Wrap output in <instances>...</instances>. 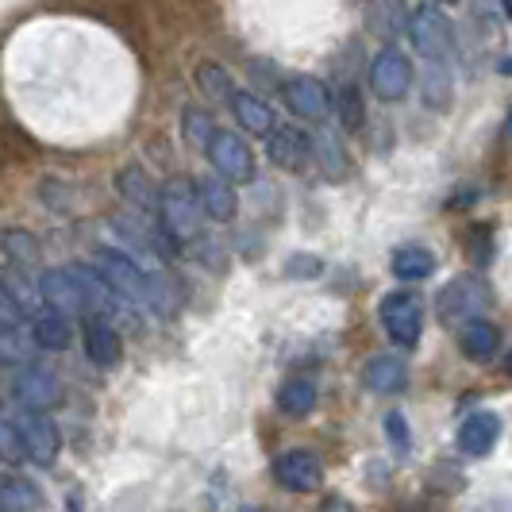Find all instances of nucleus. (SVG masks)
<instances>
[{
	"label": "nucleus",
	"instance_id": "36",
	"mask_svg": "<svg viewBox=\"0 0 512 512\" xmlns=\"http://www.w3.org/2000/svg\"><path fill=\"white\" fill-rule=\"evenodd\" d=\"M320 512H359L347 497H328L324 505H320Z\"/></svg>",
	"mask_w": 512,
	"mask_h": 512
},
{
	"label": "nucleus",
	"instance_id": "11",
	"mask_svg": "<svg viewBox=\"0 0 512 512\" xmlns=\"http://www.w3.org/2000/svg\"><path fill=\"white\" fill-rule=\"evenodd\" d=\"M12 393H16V401L27 412H47L62 401L58 382H54L47 370H39V366H20L16 370V382H12Z\"/></svg>",
	"mask_w": 512,
	"mask_h": 512
},
{
	"label": "nucleus",
	"instance_id": "32",
	"mask_svg": "<svg viewBox=\"0 0 512 512\" xmlns=\"http://www.w3.org/2000/svg\"><path fill=\"white\" fill-rule=\"evenodd\" d=\"M316 154L324 158V170H328L332 178H343V174H347V154L339 151L332 139H320V143H316Z\"/></svg>",
	"mask_w": 512,
	"mask_h": 512
},
{
	"label": "nucleus",
	"instance_id": "40",
	"mask_svg": "<svg viewBox=\"0 0 512 512\" xmlns=\"http://www.w3.org/2000/svg\"><path fill=\"white\" fill-rule=\"evenodd\" d=\"M439 4H455V0H439Z\"/></svg>",
	"mask_w": 512,
	"mask_h": 512
},
{
	"label": "nucleus",
	"instance_id": "22",
	"mask_svg": "<svg viewBox=\"0 0 512 512\" xmlns=\"http://www.w3.org/2000/svg\"><path fill=\"white\" fill-rule=\"evenodd\" d=\"M231 112L243 124V131H255V135H266V139L278 131L274 112L258 101V97H251V93H231Z\"/></svg>",
	"mask_w": 512,
	"mask_h": 512
},
{
	"label": "nucleus",
	"instance_id": "29",
	"mask_svg": "<svg viewBox=\"0 0 512 512\" xmlns=\"http://www.w3.org/2000/svg\"><path fill=\"white\" fill-rule=\"evenodd\" d=\"M197 85H201V93H205L208 101L231 104V93H235V85H231L228 70H220L216 62H205V66L197 70Z\"/></svg>",
	"mask_w": 512,
	"mask_h": 512
},
{
	"label": "nucleus",
	"instance_id": "7",
	"mask_svg": "<svg viewBox=\"0 0 512 512\" xmlns=\"http://www.w3.org/2000/svg\"><path fill=\"white\" fill-rule=\"evenodd\" d=\"M208 162L216 166V174L224 181H255V154L235 131H216V139L208 147Z\"/></svg>",
	"mask_w": 512,
	"mask_h": 512
},
{
	"label": "nucleus",
	"instance_id": "19",
	"mask_svg": "<svg viewBox=\"0 0 512 512\" xmlns=\"http://www.w3.org/2000/svg\"><path fill=\"white\" fill-rule=\"evenodd\" d=\"M197 201H201V212L216 224H228L235 216V193L224 178H201L197 181Z\"/></svg>",
	"mask_w": 512,
	"mask_h": 512
},
{
	"label": "nucleus",
	"instance_id": "2",
	"mask_svg": "<svg viewBox=\"0 0 512 512\" xmlns=\"http://www.w3.org/2000/svg\"><path fill=\"white\" fill-rule=\"evenodd\" d=\"M201 201H197V181L189 178H174L162 197H158V224L162 231L174 239V243H189L197 231H201Z\"/></svg>",
	"mask_w": 512,
	"mask_h": 512
},
{
	"label": "nucleus",
	"instance_id": "25",
	"mask_svg": "<svg viewBox=\"0 0 512 512\" xmlns=\"http://www.w3.org/2000/svg\"><path fill=\"white\" fill-rule=\"evenodd\" d=\"M43 505L39 489L24 482V478H4L0 482V509L4 512H35Z\"/></svg>",
	"mask_w": 512,
	"mask_h": 512
},
{
	"label": "nucleus",
	"instance_id": "23",
	"mask_svg": "<svg viewBox=\"0 0 512 512\" xmlns=\"http://www.w3.org/2000/svg\"><path fill=\"white\" fill-rule=\"evenodd\" d=\"M116 189H120L139 212H154V216H158V197H162V193H158L151 185V178L143 174V166L120 170V174H116Z\"/></svg>",
	"mask_w": 512,
	"mask_h": 512
},
{
	"label": "nucleus",
	"instance_id": "17",
	"mask_svg": "<svg viewBox=\"0 0 512 512\" xmlns=\"http://www.w3.org/2000/svg\"><path fill=\"white\" fill-rule=\"evenodd\" d=\"M362 382H366V389H374V393H397V389H405V382H409V366H405V359H397V355H378V359L366 362Z\"/></svg>",
	"mask_w": 512,
	"mask_h": 512
},
{
	"label": "nucleus",
	"instance_id": "27",
	"mask_svg": "<svg viewBox=\"0 0 512 512\" xmlns=\"http://www.w3.org/2000/svg\"><path fill=\"white\" fill-rule=\"evenodd\" d=\"M335 116L343 131H362L366 128V101H362L359 85H343L339 97H335Z\"/></svg>",
	"mask_w": 512,
	"mask_h": 512
},
{
	"label": "nucleus",
	"instance_id": "16",
	"mask_svg": "<svg viewBox=\"0 0 512 512\" xmlns=\"http://www.w3.org/2000/svg\"><path fill=\"white\" fill-rule=\"evenodd\" d=\"M85 355L97 366H112V362L120 359V332L104 316H89L85 320Z\"/></svg>",
	"mask_w": 512,
	"mask_h": 512
},
{
	"label": "nucleus",
	"instance_id": "21",
	"mask_svg": "<svg viewBox=\"0 0 512 512\" xmlns=\"http://www.w3.org/2000/svg\"><path fill=\"white\" fill-rule=\"evenodd\" d=\"M389 270L401 282H424V278L436 274V255L428 247H397L389 258Z\"/></svg>",
	"mask_w": 512,
	"mask_h": 512
},
{
	"label": "nucleus",
	"instance_id": "38",
	"mask_svg": "<svg viewBox=\"0 0 512 512\" xmlns=\"http://www.w3.org/2000/svg\"><path fill=\"white\" fill-rule=\"evenodd\" d=\"M239 512H270V509H258V505H247V509H239Z\"/></svg>",
	"mask_w": 512,
	"mask_h": 512
},
{
	"label": "nucleus",
	"instance_id": "35",
	"mask_svg": "<svg viewBox=\"0 0 512 512\" xmlns=\"http://www.w3.org/2000/svg\"><path fill=\"white\" fill-rule=\"evenodd\" d=\"M320 270H324V266H320V258L316 255H297L293 262H289V274H293V278H301V274H305V278H316Z\"/></svg>",
	"mask_w": 512,
	"mask_h": 512
},
{
	"label": "nucleus",
	"instance_id": "26",
	"mask_svg": "<svg viewBox=\"0 0 512 512\" xmlns=\"http://www.w3.org/2000/svg\"><path fill=\"white\" fill-rule=\"evenodd\" d=\"M420 93H424V104H428V108L447 112V108H451V70H447L443 62H432V66L424 70Z\"/></svg>",
	"mask_w": 512,
	"mask_h": 512
},
{
	"label": "nucleus",
	"instance_id": "31",
	"mask_svg": "<svg viewBox=\"0 0 512 512\" xmlns=\"http://www.w3.org/2000/svg\"><path fill=\"white\" fill-rule=\"evenodd\" d=\"M4 247H8V255H16L20 262H35L39 258V243L27 231H8L4 235Z\"/></svg>",
	"mask_w": 512,
	"mask_h": 512
},
{
	"label": "nucleus",
	"instance_id": "30",
	"mask_svg": "<svg viewBox=\"0 0 512 512\" xmlns=\"http://www.w3.org/2000/svg\"><path fill=\"white\" fill-rule=\"evenodd\" d=\"M0 459L4 462H24L27 459L24 443H20V432H16L8 420H0Z\"/></svg>",
	"mask_w": 512,
	"mask_h": 512
},
{
	"label": "nucleus",
	"instance_id": "37",
	"mask_svg": "<svg viewBox=\"0 0 512 512\" xmlns=\"http://www.w3.org/2000/svg\"><path fill=\"white\" fill-rule=\"evenodd\" d=\"M505 370H509V378H512V351L505 355Z\"/></svg>",
	"mask_w": 512,
	"mask_h": 512
},
{
	"label": "nucleus",
	"instance_id": "6",
	"mask_svg": "<svg viewBox=\"0 0 512 512\" xmlns=\"http://www.w3.org/2000/svg\"><path fill=\"white\" fill-rule=\"evenodd\" d=\"M412 85V62L405 51L397 47H385L374 62H370V89L382 97V101H401Z\"/></svg>",
	"mask_w": 512,
	"mask_h": 512
},
{
	"label": "nucleus",
	"instance_id": "33",
	"mask_svg": "<svg viewBox=\"0 0 512 512\" xmlns=\"http://www.w3.org/2000/svg\"><path fill=\"white\" fill-rule=\"evenodd\" d=\"M470 255L478 266H486L489 258H493V231L489 228H474L470 231Z\"/></svg>",
	"mask_w": 512,
	"mask_h": 512
},
{
	"label": "nucleus",
	"instance_id": "3",
	"mask_svg": "<svg viewBox=\"0 0 512 512\" xmlns=\"http://www.w3.org/2000/svg\"><path fill=\"white\" fill-rule=\"evenodd\" d=\"M486 305H489L486 282L474 278V274H462V278L443 285V293H439V301H436V312L447 328H466L470 320H482Z\"/></svg>",
	"mask_w": 512,
	"mask_h": 512
},
{
	"label": "nucleus",
	"instance_id": "28",
	"mask_svg": "<svg viewBox=\"0 0 512 512\" xmlns=\"http://www.w3.org/2000/svg\"><path fill=\"white\" fill-rule=\"evenodd\" d=\"M181 131H185V139H189L193 147L208 151L220 128L212 124V116H208V112H201V108H185V112H181Z\"/></svg>",
	"mask_w": 512,
	"mask_h": 512
},
{
	"label": "nucleus",
	"instance_id": "9",
	"mask_svg": "<svg viewBox=\"0 0 512 512\" xmlns=\"http://www.w3.org/2000/svg\"><path fill=\"white\" fill-rule=\"evenodd\" d=\"M270 474L289 493H312V489H320V482H324V466H320L316 455H308V451H285V455H278L274 466H270Z\"/></svg>",
	"mask_w": 512,
	"mask_h": 512
},
{
	"label": "nucleus",
	"instance_id": "8",
	"mask_svg": "<svg viewBox=\"0 0 512 512\" xmlns=\"http://www.w3.org/2000/svg\"><path fill=\"white\" fill-rule=\"evenodd\" d=\"M278 97L285 101V108L293 112V116H301V120H324L328 112H332V97H328V89L316 81V77H285L282 85H278Z\"/></svg>",
	"mask_w": 512,
	"mask_h": 512
},
{
	"label": "nucleus",
	"instance_id": "39",
	"mask_svg": "<svg viewBox=\"0 0 512 512\" xmlns=\"http://www.w3.org/2000/svg\"><path fill=\"white\" fill-rule=\"evenodd\" d=\"M505 8H509V12H512V0H505Z\"/></svg>",
	"mask_w": 512,
	"mask_h": 512
},
{
	"label": "nucleus",
	"instance_id": "10",
	"mask_svg": "<svg viewBox=\"0 0 512 512\" xmlns=\"http://www.w3.org/2000/svg\"><path fill=\"white\" fill-rule=\"evenodd\" d=\"M16 432H20V443H24L27 459L39 462V466H51L58 459V428L43 412H20L16 420Z\"/></svg>",
	"mask_w": 512,
	"mask_h": 512
},
{
	"label": "nucleus",
	"instance_id": "1",
	"mask_svg": "<svg viewBox=\"0 0 512 512\" xmlns=\"http://www.w3.org/2000/svg\"><path fill=\"white\" fill-rule=\"evenodd\" d=\"M97 274H101L104 282L112 285L120 297H128L135 308H147V312H170V308H174L170 289L162 282H154V278H147L124 251L101 247V251H97Z\"/></svg>",
	"mask_w": 512,
	"mask_h": 512
},
{
	"label": "nucleus",
	"instance_id": "13",
	"mask_svg": "<svg viewBox=\"0 0 512 512\" xmlns=\"http://www.w3.org/2000/svg\"><path fill=\"white\" fill-rule=\"evenodd\" d=\"M312 154H316V143L301 128H278L266 139V158L274 166H282V170H301Z\"/></svg>",
	"mask_w": 512,
	"mask_h": 512
},
{
	"label": "nucleus",
	"instance_id": "15",
	"mask_svg": "<svg viewBox=\"0 0 512 512\" xmlns=\"http://www.w3.org/2000/svg\"><path fill=\"white\" fill-rule=\"evenodd\" d=\"M501 439V416L497 412H470L459 428V447L466 455H489Z\"/></svg>",
	"mask_w": 512,
	"mask_h": 512
},
{
	"label": "nucleus",
	"instance_id": "4",
	"mask_svg": "<svg viewBox=\"0 0 512 512\" xmlns=\"http://www.w3.org/2000/svg\"><path fill=\"white\" fill-rule=\"evenodd\" d=\"M378 316H382V328L385 335L397 343V347H416L420 343V332H424V305H420V297L409 293V289H397V293H389L378 308Z\"/></svg>",
	"mask_w": 512,
	"mask_h": 512
},
{
	"label": "nucleus",
	"instance_id": "20",
	"mask_svg": "<svg viewBox=\"0 0 512 512\" xmlns=\"http://www.w3.org/2000/svg\"><path fill=\"white\" fill-rule=\"evenodd\" d=\"M31 335H35V343L47 347V351H66L70 339H74V328H70V316H62V312H54V308H43V312H35V320H31Z\"/></svg>",
	"mask_w": 512,
	"mask_h": 512
},
{
	"label": "nucleus",
	"instance_id": "24",
	"mask_svg": "<svg viewBox=\"0 0 512 512\" xmlns=\"http://www.w3.org/2000/svg\"><path fill=\"white\" fill-rule=\"evenodd\" d=\"M278 409L285 416H308L316 409V385L308 378H289V382L278 389Z\"/></svg>",
	"mask_w": 512,
	"mask_h": 512
},
{
	"label": "nucleus",
	"instance_id": "12",
	"mask_svg": "<svg viewBox=\"0 0 512 512\" xmlns=\"http://www.w3.org/2000/svg\"><path fill=\"white\" fill-rule=\"evenodd\" d=\"M39 297L47 301V308L62 312V316H81V312H89V301H85V293H81V285H77L70 266H66V270H47V274L39 278Z\"/></svg>",
	"mask_w": 512,
	"mask_h": 512
},
{
	"label": "nucleus",
	"instance_id": "34",
	"mask_svg": "<svg viewBox=\"0 0 512 512\" xmlns=\"http://www.w3.org/2000/svg\"><path fill=\"white\" fill-rule=\"evenodd\" d=\"M385 436L393 439L401 451H409V443H412L409 424H405V416H401V412H389V416H385Z\"/></svg>",
	"mask_w": 512,
	"mask_h": 512
},
{
	"label": "nucleus",
	"instance_id": "18",
	"mask_svg": "<svg viewBox=\"0 0 512 512\" xmlns=\"http://www.w3.org/2000/svg\"><path fill=\"white\" fill-rule=\"evenodd\" d=\"M459 347L470 362H489L497 355V347H501V332L489 324L486 316L482 320H470L466 328H459Z\"/></svg>",
	"mask_w": 512,
	"mask_h": 512
},
{
	"label": "nucleus",
	"instance_id": "5",
	"mask_svg": "<svg viewBox=\"0 0 512 512\" xmlns=\"http://www.w3.org/2000/svg\"><path fill=\"white\" fill-rule=\"evenodd\" d=\"M409 35H412V47L424 54L428 62H443L451 54V47H455V27L432 4L416 8L409 16Z\"/></svg>",
	"mask_w": 512,
	"mask_h": 512
},
{
	"label": "nucleus",
	"instance_id": "14",
	"mask_svg": "<svg viewBox=\"0 0 512 512\" xmlns=\"http://www.w3.org/2000/svg\"><path fill=\"white\" fill-rule=\"evenodd\" d=\"M362 24H366L370 35H378V39H397L409 27L405 0H366L362 4Z\"/></svg>",
	"mask_w": 512,
	"mask_h": 512
}]
</instances>
